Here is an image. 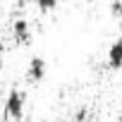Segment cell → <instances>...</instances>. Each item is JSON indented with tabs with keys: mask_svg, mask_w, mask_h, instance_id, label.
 <instances>
[{
	"mask_svg": "<svg viewBox=\"0 0 122 122\" xmlns=\"http://www.w3.org/2000/svg\"><path fill=\"white\" fill-rule=\"evenodd\" d=\"M3 67H5V62H3V53H0V72H3Z\"/></svg>",
	"mask_w": 122,
	"mask_h": 122,
	"instance_id": "ba28073f",
	"label": "cell"
},
{
	"mask_svg": "<svg viewBox=\"0 0 122 122\" xmlns=\"http://www.w3.org/2000/svg\"><path fill=\"white\" fill-rule=\"evenodd\" d=\"M34 3H36V7L41 12H53L57 7V0H34Z\"/></svg>",
	"mask_w": 122,
	"mask_h": 122,
	"instance_id": "5b68a950",
	"label": "cell"
},
{
	"mask_svg": "<svg viewBox=\"0 0 122 122\" xmlns=\"http://www.w3.org/2000/svg\"><path fill=\"white\" fill-rule=\"evenodd\" d=\"M24 93L22 91H17V89H12L10 93H7V98H5V117L7 120H12V122H19L22 120V115H24Z\"/></svg>",
	"mask_w": 122,
	"mask_h": 122,
	"instance_id": "6da1fadb",
	"label": "cell"
},
{
	"mask_svg": "<svg viewBox=\"0 0 122 122\" xmlns=\"http://www.w3.org/2000/svg\"><path fill=\"white\" fill-rule=\"evenodd\" d=\"M84 117H86V110H84V108H81V110H79V112H77V120H84Z\"/></svg>",
	"mask_w": 122,
	"mask_h": 122,
	"instance_id": "52a82bcc",
	"label": "cell"
},
{
	"mask_svg": "<svg viewBox=\"0 0 122 122\" xmlns=\"http://www.w3.org/2000/svg\"><path fill=\"white\" fill-rule=\"evenodd\" d=\"M110 15L117 17V19H122V3H120V0H112V3H110Z\"/></svg>",
	"mask_w": 122,
	"mask_h": 122,
	"instance_id": "8992f818",
	"label": "cell"
},
{
	"mask_svg": "<svg viewBox=\"0 0 122 122\" xmlns=\"http://www.w3.org/2000/svg\"><path fill=\"white\" fill-rule=\"evenodd\" d=\"M108 67L110 70H122V38H117L108 50Z\"/></svg>",
	"mask_w": 122,
	"mask_h": 122,
	"instance_id": "3957f363",
	"label": "cell"
},
{
	"mask_svg": "<svg viewBox=\"0 0 122 122\" xmlns=\"http://www.w3.org/2000/svg\"><path fill=\"white\" fill-rule=\"evenodd\" d=\"M120 34H122V19H120Z\"/></svg>",
	"mask_w": 122,
	"mask_h": 122,
	"instance_id": "9c48e42d",
	"label": "cell"
},
{
	"mask_svg": "<svg viewBox=\"0 0 122 122\" xmlns=\"http://www.w3.org/2000/svg\"><path fill=\"white\" fill-rule=\"evenodd\" d=\"M12 31H15V41L17 43H29L31 41V26H29L26 19H17Z\"/></svg>",
	"mask_w": 122,
	"mask_h": 122,
	"instance_id": "277c9868",
	"label": "cell"
},
{
	"mask_svg": "<svg viewBox=\"0 0 122 122\" xmlns=\"http://www.w3.org/2000/svg\"><path fill=\"white\" fill-rule=\"evenodd\" d=\"M5 122H12V120H7V117H5Z\"/></svg>",
	"mask_w": 122,
	"mask_h": 122,
	"instance_id": "30bf717a",
	"label": "cell"
},
{
	"mask_svg": "<svg viewBox=\"0 0 122 122\" xmlns=\"http://www.w3.org/2000/svg\"><path fill=\"white\" fill-rule=\"evenodd\" d=\"M46 72H48L46 60H43L41 55H34V57L29 60V67H26V79H29L31 84H38V81L46 77Z\"/></svg>",
	"mask_w": 122,
	"mask_h": 122,
	"instance_id": "7a4b0ae2",
	"label": "cell"
}]
</instances>
